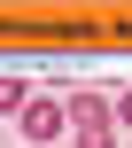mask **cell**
<instances>
[{"mask_svg":"<svg viewBox=\"0 0 132 148\" xmlns=\"http://www.w3.org/2000/svg\"><path fill=\"white\" fill-rule=\"evenodd\" d=\"M23 101H31V86H23V78H16V70H0V117H8V109H16V117H23Z\"/></svg>","mask_w":132,"mask_h":148,"instance_id":"cell-3","label":"cell"},{"mask_svg":"<svg viewBox=\"0 0 132 148\" xmlns=\"http://www.w3.org/2000/svg\"><path fill=\"white\" fill-rule=\"evenodd\" d=\"M16 125H23V140H62V125H70V109H62L54 94H31Z\"/></svg>","mask_w":132,"mask_h":148,"instance_id":"cell-1","label":"cell"},{"mask_svg":"<svg viewBox=\"0 0 132 148\" xmlns=\"http://www.w3.org/2000/svg\"><path fill=\"white\" fill-rule=\"evenodd\" d=\"M109 125H117V133L132 125V86H117V94H109Z\"/></svg>","mask_w":132,"mask_h":148,"instance_id":"cell-5","label":"cell"},{"mask_svg":"<svg viewBox=\"0 0 132 148\" xmlns=\"http://www.w3.org/2000/svg\"><path fill=\"white\" fill-rule=\"evenodd\" d=\"M70 125H109V94H70Z\"/></svg>","mask_w":132,"mask_h":148,"instance_id":"cell-2","label":"cell"},{"mask_svg":"<svg viewBox=\"0 0 132 148\" xmlns=\"http://www.w3.org/2000/svg\"><path fill=\"white\" fill-rule=\"evenodd\" d=\"M70 148H117V125H70Z\"/></svg>","mask_w":132,"mask_h":148,"instance_id":"cell-4","label":"cell"}]
</instances>
